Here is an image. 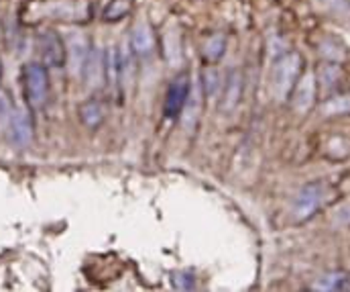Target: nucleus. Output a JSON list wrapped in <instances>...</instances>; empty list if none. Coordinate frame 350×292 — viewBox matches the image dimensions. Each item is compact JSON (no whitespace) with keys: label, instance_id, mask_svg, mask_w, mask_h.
I'll use <instances>...</instances> for the list:
<instances>
[{"label":"nucleus","instance_id":"9d476101","mask_svg":"<svg viewBox=\"0 0 350 292\" xmlns=\"http://www.w3.org/2000/svg\"><path fill=\"white\" fill-rule=\"evenodd\" d=\"M243 98V74L241 70H230L224 82L222 90V100H220V110L222 112H232Z\"/></svg>","mask_w":350,"mask_h":292},{"label":"nucleus","instance_id":"f257e3e1","mask_svg":"<svg viewBox=\"0 0 350 292\" xmlns=\"http://www.w3.org/2000/svg\"><path fill=\"white\" fill-rule=\"evenodd\" d=\"M301 68H304V60L297 51H289L277 58L271 68V78H269L271 95L277 100H287L295 82L301 76Z\"/></svg>","mask_w":350,"mask_h":292},{"label":"nucleus","instance_id":"ddd939ff","mask_svg":"<svg viewBox=\"0 0 350 292\" xmlns=\"http://www.w3.org/2000/svg\"><path fill=\"white\" fill-rule=\"evenodd\" d=\"M104 76H106V86L116 88L118 97H122V90H120V66H118V47H106V51H104Z\"/></svg>","mask_w":350,"mask_h":292},{"label":"nucleus","instance_id":"7ed1b4c3","mask_svg":"<svg viewBox=\"0 0 350 292\" xmlns=\"http://www.w3.org/2000/svg\"><path fill=\"white\" fill-rule=\"evenodd\" d=\"M37 49L45 68H64L68 64V45L55 31H41L37 35Z\"/></svg>","mask_w":350,"mask_h":292},{"label":"nucleus","instance_id":"423d86ee","mask_svg":"<svg viewBox=\"0 0 350 292\" xmlns=\"http://www.w3.org/2000/svg\"><path fill=\"white\" fill-rule=\"evenodd\" d=\"M8 127H10V139H12V143L16 147L25 149V147L31 145L35 125H33V117H31V110L29 108H25V106L14 108Z\"/></svg>","mask_w":350,"mask_h":292},{"label":"nucleus","instance_id":"f03ea898","mask_svg":"<svg viewBox=\"0 0 350 292\" xmlns=\"http://www.w3.org/2000/svg\"><path fill=\"white\" fill-rule=\"evenodd\" d=\"M25 98L31 108H43L49 97V76L43 64H27L23 70Z\"/></svg>","mask_w":350,"mask_h":292},{"label":"nucleus","instance_id":"1a4fd4ad","mask_svg":"<svg viewBox=\"0 0 350 292\" xmlns=\"http://www.w3.org/2000/svg\"><path fill=\"white\" fill-rule=\"evenodd\" d=\"M82 80L88 84V88H102L106 86V76H104V51H100L98 47L90 49V56L82 72Z\"/></svg>","mask_w":350,"mask_h":292},{"label":"nucleus","instance_id":"dca6fc26","mask_svg":"<svg viewBox=\"0 0 350 292\" xmlns=\"http://www.w3.org/2000/svg\"><path fill=\"white\" fill-rule=\"evenodd\" d=\"M347 282H349L347 274H342V272H330V274L322 276L314 284V291H342V289L349 287Z\"/></svg>","mask_w":350,"mask_h":292},{"label":"nucleus","instance_id":"39448f33","mask_svg":"<svg viewBox=\"0 0 350 292\" xmlns=\"http://www.w3.org/2000/svg\"><path fill=\"white\" fill-rule=\"evenodd\" d=\"M191 90V80L187 72H181L179 76H175L165 93V104H163V114L165 119H177L181 114V110L187 104Z\"/></svg>","mask_w":350,"mask_h":292},{"label":"nucleus","instance_id":"6ab92c4d","mask_svg":"<svg viewBox=\"0 0 350 292\" xmlns=\"http://www.w3.org/2000/svg\"><path fill=\"white\" fill-rule=\"evenodd\" d=\"M10 117H12V108H10L8 97L0 93V131L10 125Z\"/></svg>","mask_w":350,"mask_h":292},{"label":"nucleus","instance_id":"6e6552de","mask_svg":"<svg viewBox=\"0 0 350 292\" xmlns=\"http://www.w3.org/2000/svg\"><path fill=\"white\" fill-rule=\"evenodd\" d=\"M129 45L137 58H149L155 51V33L149 23L141 21L133 27Z\"/></svg>","mask_w":350,"mask_h":292},{"label":"nucleus","instance_id":"a211bd4d","mask_svg":"<svg viewBox=\"0 0 350 292\" xmlns=\"http://www.w3.org/2000/svg\"><path fill=\"white\" fill-rule=\"evenodd\" d=\"M131 12V0H110V4L104 8V21H120Z\"/></svg>","mask_w":350,"mask_h":292},{"label":"nucleus","instance_id":"f3484780","mask_svg":"<svg viewBox=\"0 0 350 292\" xmlns=\"http://www.w3.org/2000/svg\"><path fill=\"white\" fill-rule=\"evenodd\" d=\"M322 110H324V114H328V117L347 114V112H350V95H340V97L328 98V100L322 104Z\"/></svg>","mask_w":350,"mask_h":292},{"label":"nucleus","instance_id":"0eeeda50","mask_svg":"<svg viewBox=\"0 0 350 292\" xmlns=\"http://www.w3.org/2000/svg\"><path fill=\"white\" fill-rule=\"evenodd\" d=\"M289 98H291V106L301 114L312 108L314 98H316V76H314V72H306L304 76H299V80L295 82Z\"/></svg>","mask_w":350,"mask_h":292},{"label":"nucleus","instance_id":"f8f14e48","mask_svg":"<svg viewBox=\"0 0 350 292\" xmlns=\"http://www.w3.org/2000/svg\"><path fill=\"white\" fill-rule=\"evenodd\" d=\"M90 43H88L86 37L82 35H74L70 37V45H68V56H70V68L74 74H80L84 72V66H86L88 56H90Z\"/></svg>","mask_w":350,"mask_h":292},{"label":"nucleus","instance_id":"2eb2a0df","mask_svg":"<svg viewBox=\"0 0 350 292\" xmlns=\"http://www.w3.org/2000/svg\"><path fill=\"white\" fill-rule=\"evenodd\" d=\"M200 88H202V95L206 98L214 97L216 90L220 88V74L214 66H206L202 70V82H200Z\"/></svg>","mask_w":350,"mask_h":292},{"label":"nucleus","instance_id":"4468645a","mask_svg":"<svg viewBox=\"0 0 350 292\" xmlns=\"http://www.w3.org/2000/svg\"><path fill=\"white\" fill-rule=\"evenodd\" d=\"M224 51H226V37L220 35V33H216V35H212V37L206 39L202 53H204V60L208 64H214V62H218L224 56Z\"/></svg>","mask_w":350,"mask_h":292},{"label":"nucleus","instance_id":"20e7f679","mask_svg":"<svg viewBox=\"0 0 350 292\" xmlns=\"http://www.w3.org/2000/svg\"><path fill=\"white\" fill-rule=\"evenodd\" d=\"M328 195V186L324 182H310L306 184L293 200V217L297 221H308L312 219L318 208L324 204Z\"/></svg>","mask_w":350,"mask_h":292},{"label":"nucleus","instance_id":"9b49d317","mask_svg":"<svg viewBox=\"0 0 350 292\" xmlns=\"http://www.w3.org/2000/svg\"><path fill=\"white\" fill-rule=\"evenodd\" d=\"M78 114H80V121L82 125L90 129V131H96L102 127V123L106 121V110H104V104L98 100V98H90L86 102L80 104L78 108Z\"/></svg>","mask_w":350,"mask_h":292}]
</instances>
